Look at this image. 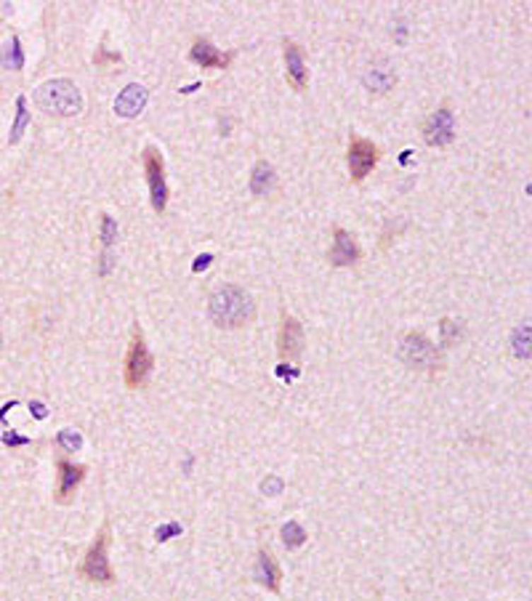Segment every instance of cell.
I'll return each instance as SVG.
<instances>
[{"label": "cell", "instance_id": "25", "mask_svg": "<svg viewBox=\"0 0 532 601\" xmlns=\"http://www.w3.org/2000/svg\"><path fill=\"white\" fill-rule=\"evenodd\" d=\"M122 62V56L120 54H115V51H110V48H96V54H93V64L96 67H107V64H120Z\"/></svg>", "mask_w": 532, "mask_h": 601}, {"label": "cell", "instance_id": "29", "mask_svg": "<svg viewBox=\"0 0 532 601\" xmlns=\"http://www.w3.org/2000/svg\"><path fill=\"white\" fill-rule=\"evenodd\" d=\"M261 490H264L266 495H279V492H282V481H279L277 476H269V479L261 484Z\"/></svg>", "mask_w": 532, "mask_h": 601}, {"label": "cell", "instance_id": "33", "mask_svg": "<svg viewBox=\"0 0 532 601\" xmlns=\"http://www.w3.org/2000/svg\"><path fill=\"white\" fill-rule=\"evenodd\" d=\"M0 343H3V338H0Z\"/></svg>", "mask_w": 532, "mask_h": 601}, {"label": "cell", "instance_id": "9", "mask_svg": "<svg viewBox=\"0 0 532 601\" xmlns=\"http://www.w3.org/2000/svg\"><path fill=\"white\" fill-rule=\"evenodd\" d=\"M423 139L429 147H447L455 139V115L450 107H439L434 112L426 128H423Z\"/></svg>", "mask_w": 532, "mask_h": 601}, {"label": "cell", "instance_id": "2", "mask_svg": "<svg viewBox=\"0 0 532 601\" xmlns=\"http://www.w3.org/2000/svg\"><path fill=\"white\" fill-rule=\"evenodd\" d=\"M35 104L48 115H59V118H72L83 112V96L75 83L69 80H48L37 88L35 93Z\"/></svg>", "mask_w": 532, "mask_h": 601}, {"label": "cell", "instance_id": "28", "mask_svg": "<svg viewBox=\"0 0 532 601\" xmlns=\"http://www.w3.org/2000/svg\"><path fill=\"white\" fill-rule=\"evenodd\" d=\"M112 266H115V256H112V251H104L99 258V269H96V272H99L101 277H107V274L112 272Z\"/></svg>", "mask_w": 532, "mask_h": 601}, {"label": "cell", "instance_id": "32", "mask_svg": "<svg viewBox=\"0 0 532 601\" xmlns=\"http://www.w3.org/2000/svg\"><path fill=\"white\" fill-rule=\"evenodd\" d=\"M277 375H282V378H296V375H299V370H285V365H279Z\"/></svg>", "mask_w": 532, "mask_h": 601}, {"label": "cell", "instance_id": "20", "mask_svg": "<svg viewBox=\"0 0 532 601\" xmlns=\"http://www.w3.org/2000/svg\"><path fill=\"white\" fill-rule=\"evenodd\" d=\"M3 64L13 69V72H19L24 67V54H22V43H19V38H11V43L6 48V54H3Z\"/></svg>", "mask_w": 532, "mask_h": 601}, {"label": "cell", "instance_id": "7", "mask_svg": "<svg viewBox=\"0 0 532 601\" xmlns=\"http://www.w3.org/2000/svg\"><path fill=\"white\" fill-rule=\"evenodd\" d=\"M378 147L373 142H367L362 136L352 133L349 139V173H352V181H365L370 171L378 165Z\"/></svg>", "mask_w": 532, "mask_h": 601}, {"label": "cell", "instance_id": "11", "mask_svg": "<svg viewBox=\"0 0 532 601\" xmlns=\"http://www.w3.org/2000/svg\"><path fill=\"white\" fill-rule=\"evenodd\" d=\"M189 59H192L195 64L202 67V69H226V64L232 62V54H221L208 38H197V40L192 43Z\"/></svg>", "mask_w": 532, "mask_h": 601}, {"label": "cell", "instance_id": "17", "mask_svg": "<svg viewBox=\"0 0 532 601\" xmlns=\"http://www.w3.org/2000/svg\"><path fill=\"white\" fill-rule=\"evenodd\" d=\"M274 186H277V173H274V168L261 160V163H255L253 173H250V192L255 197H266L274 192Z\"/></svg>", "mask_w": 532, "mask_h": 601}, {"label": "cell", "instance_id": "23", "mask_svg": "<svg viewBox=\"0 0 532 601\" xmlns=\"http://www.w3.org/2000/svg\"><path fill=\"white\" fill-rule=\"evenodd\" d=\"M59 447L66 450V452H75V450L83 447V439L72 428H64V431H59Z\"/></svg>", "mask_w": 532, "mask_h": 601}, {"label": "cell", "instance_id": "16", "mask_svg": "<svg viewBox=\"0 0 532 601\" xmlns=\"http://www.w3.org/2000/svg\"><path fill=\"white\" fill-rule=\"evenodd\" d=\"M362 80H365V86L370 88V91L386 93V91H391L394 83H397V72H394V67L388 64L386 59H381V62H376V64L367 69Z\"/></svg>", "mask_w": 532, "mask_h": 601}, {"label": "cell", "instance_id": "3", "mask_svg": "<svg viewBox=\"0 0 532 601\" xmlns=\"http://www.w3.org/2000/svg\"><path fill=\"white\" fill-rule=\"evenodd\" d=\"M152 351L146 346L144 333L139 325H133L131 333V343H128V351H125V362H122V378H125V386L128 389H141L152 372Z\"/></svg>", "mask_w": 532, "mask_h": 601}, {"label": "cell", "instance_id": "5", "mask_svg": "<svg viewBox=\"0 0 532 601\" xmlns=\"http://www.w3.org/2000/svg\"><path fill=\"white\" fill-rule=\"evenodd\" d=\"M399 360L415 367V370H436L439 367V351L426 336L407 333L399 343Z\"/></svg>", "mask_w": 532, "mask_h": 601}, {"label": "cell", "instance_id": "4", "mask_svg": "<svg viewBox=\"0 0 532 601\" xmlns=\"http://www.w3.org/2000/svg\"><path fill=\"white\" fill-rule=\"evenodd\" d=\"M107 548H110V527L104 525L101 532L96 535V540L86 551L83 561H80V578L88 580V583H99V585H112L115 583V572H112Z\"/></svg>", "mask_w": 532, "mask_h": 601}, {"label": "cell", "instance_id": "31", "mask_svg": "<svg viewBox=\"0 0 532 601\" xmlns=\"http://www.w3.org/2000/svg\"><path fill=\"white\" fill-rule=\"evenodd\" d=\"M30 410H33V416L37 418V420H43V418L48 416V410H45L43 402H30Z\"/></svg>", "mask_w": 532, "mask_h": 601}, {"label": "cell", "instance_id": "27", "mask_svg": "<svg viewBox=\"0 0 532 601\" xmlns=\"http://www.w3.org/2000/svg\"><path fill=\"white\" fill-rule=\"evenodd\" d=\"M30 442H33V439L16 434L13 428H8V431L3 434V445H6V447H24V445H30Z\"/></svg>", "mask_w": 532, "mask_h": 601}, {"label": "cell", "instance_id": "30", "mask_svg": "<svg viewBox=\"0 0 532 601\" xmlns=\"http://www.w3.org/2000/svg\"><path fill=\"white\" fill-rule=\"evenodd\" d=\"M211 261H213L211 253H202V256H197V258H195V263H192V272L197 274V272H202V269H208V266H211Z\"/></svg>", "mask_w": 532, "mask_h": 601}, {"label": "cell", "instance_id": "22", "mask_svg": "<svg viewBox=\"0 0 532 601\" xmlns=\"http://www.w3.org/2000/svg\"><path fill=\"white\" fill-rule=\"evenodd\" d=\"M514 354L519 360H530V325H524L514 333Z\"/></svg>", "mask_w": 532, "mask_h": 601}, {"label": "cell", "instance_id": "1", "mask_svg": "<svg viewBox=\"0 0 532 601\" xmlns=\"http://www.w3.org/2000/svg\"><path fill=\"white\" fill-rule=\"evenodd\" d=\"M211 319L219 328L234 330L243 328L248 319L253 317V301L237 285H224L211 295Z\"/></svg>", "mask_w": 532, "mask_h": 601}, {"label": "cell", "instance_id": "14", "mask_svg": "<svg viewBox=\"0 0 532 601\" xmlns=\"http://www.w3.org/2000/svg\"><path fill=\"white\" fill-rule=\"evenodd\" d=\"M253 578L258 585H264V588L272 590V593H279V588H282V572H279L277 559L272 556L266 548L258 551V561H255Z\"/></svg>", "mask_w": 532, "mask_h": 601}, {"label": "cell", "instance_id": "19", "mask_svg": "<svg viewBox=\"0 0 532 601\" xmlns=\"http://www.w3.org/2000/svg\"><path fill=\"white\" fill-rule=\"evenodd\" d=\"M306 540H309V535H306V530L299 522H288V525L282 527V543H285L288 551H299Z\"/></svg>", "mask_w": 532, "mask_h": 601}, {"label": "cell", "instance_id": "12", "mask_svg": "<svg viewBox=\"0 0 532 601\" xmlns=\"http://www.w3.org/2000/svg\"><path fill=\"white\" fill-rule=\"evenodd\" d=\"M303 351V325L296 317H282V328H279V354L285 360H299Z\"/></svg>", "mask_w": 532, "mask_h": 601}, {"label": "cell", "instance_id": "8", "mask_svg": "<svg viewBox=\"0 0 532 601\" xmlns=\"http://www.w3.org/2000/svg\"><path fill=\"white\" fill-rule=\"evenodd\" d=\"M86 479V466L80 463H69L66 458L56 460V500L59 503H69L72 495Z\"/></svg>", "mask_w": 532, "mask_h": 601}, {"label": "cell", "instance_id": "18", "mask_svg": "<svg viewBox=\"0 0 532 601\" xmlns=\"http://www.w3.org/2000/svg\"><path fill=\"white\" fill-rule=\"evenodd\" d=\"M30 120H33V118H30V112H27V98L19 96L16 98V120H13L11 133H8V144H16L22 139V133H24V128L30 125Z\"/></svg>", "mask_w": 532, "mask_h": 601}, {"label": "cell", "instance_id": "15", "mask_svg": "<svg viewBox=\"0 0 532 601\" xmlns=\"http://www.w3.org/2000/svg\"><path fill=\"white\" fill-rule=\"evenodd\" d=\"M285 67H288L290 86L296 91H303L306 83H309V69H306V62H303L301 45L293 43V40H285Z\"/></svg>", "mask_w": 532, "mask_h": 601}, {"label": "cell", "instance_id": "13", "mask_svg": "<svg viewBox=\"0 0 532 601\" xmlns=\"http://www.w3.org/2000/svg\"><path fill=\"white\" fill-rule=\"evenodd\" d=\"M359 245L357 240L349 234L346 229L335 227L332 231V251H330V263L332 266H352V263L359 261Z\"/></svg>", "mask_w": 532, "mask_h": 601}, {"label": "cell", "instance_id": "6", "mask_svg": "<svg viewBox=\"0 0 532 601\" xmlns=\"http://www.w3.org/2000/svg\"><path fill=\"white\" fill-rule=\"evenodd\" d=\"M141 157H144V173H146V184H149L152 208H155L157 213H163L168 205V184H166V163H163V154L157 152L155 147H146Z\"/></svg>", "mask_w": 532, "mask_h": 601}, {"label": "cell", "instance_id": "21", "mask_svg": "<svg viewBox=\"0 0 532 601\" xmlns=\"http://www.w3.org/2000/svg\"><path fill=\"white\" fill-rule=\"evenodd\" d=\"M99 237H101V245H104V251H110L112 245H115V240H117V221L112 219L110 213H104V216H101V231H99Z\"/></svg>", "mask_w": 532, "mask_h": 601}, {"label": "cell", "instance_id": "10", "mask_svg": "<svg viewBox=\"0 0 532 601\" xmlns=\"http://www.w3.org/2000/svg\"><path fill=\"white\" fill-rule=\"evenodd\" d=\"M146 101H149V91H146L144 86H139V83H131V86L122 88L120 96L115 98V115L131 120L136 115H141V110L146 107Z\"/></svg>", "mask_w": 532, "mask_h": 601}, {"label": "cell", "instance_id": "26", "mask_svg": "<svg viewBox=\"0 0 532 601\" xmlns=\"http://www.w3.org/2000/svg\"><path fill=\"white\" fill-rule=\"evenodd\" d=\"M176 535H181V525H178V522H168V525L157 527L155 530L157 543H168L170 537H176Z\"/></svg>", "mask_w": 532, "mask_h": 601}, {"label": "cell", "instance_id": "24", "mask_svg": "<svg viewBox=\"0 0 532 601\" xmlns=\"http://www.w3.org/2000/svg\"><path fill=\"white\" fill-rule=\"evenodd\" d=\"M439 330H442V346H453L455 340L461 338V328L455 325L453 319H442Z\"/></svg>", "mask_w": 532, "mask_h": 601}]
</instances>
